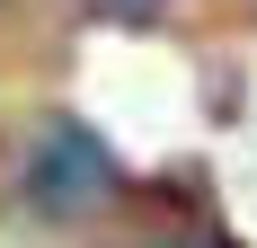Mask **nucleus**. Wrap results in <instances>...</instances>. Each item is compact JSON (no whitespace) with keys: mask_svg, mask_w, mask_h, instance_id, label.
Listing matches in <instances>:
<instances>
[{"mask_svg":"<svg viewBox=\"0 0 257 248\" xmlns=\"http://www.w3.org/2000/svg\"><path fill=\"white\" fill-rule=\"evenodd\" d=\"M115 195V160L89 124H45V142H36V169H27V204L53 213V222H71L89 204Z\"/></svg>","mask_w":257,"mask_h":248,"instance_id":"f257e3e1","label":"nucleus"},{"mask_svg":"<svg viewBox=\"0 0 257 248\" xmlns=\"http://www.w3.org/2000/svg\"><path fill=\"white\" fill-rule=\"evenodd\" d=\"M98 18H124V27H142V18H160V0H89Z\"/></svg>","mask_w":257,"mask_h":248,"instance_id":"f03ea898","label":"nucleus"},{"mask_svg":"<svg viewBox=\"0 0 257 248\" xmlns=\"http://www.w3.org/2000/svg\"><path fill=\"white\" fill-rule=\"evenodd\" d=\"M160 248H213V239H160Z\"/></svg>","mask_w":257,"mask_h":248,"instance_id":"7ed1b4c3","label":"nucleus"}]
</instances>
